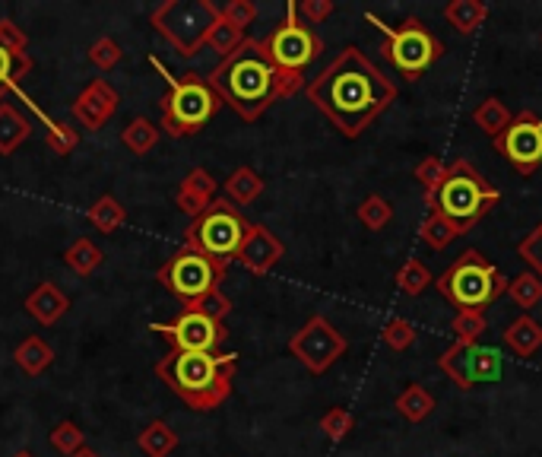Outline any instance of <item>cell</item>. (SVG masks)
Segmentation results:
<instances>
[{
	"label": "cell",
	"instance_id": "12",
	"mask_svg": "<svg viewBox=\"0 0 542 457\" xmlns=\"http://www.w3.org/2000/svg\"><path fill=\"white\" fill-rule=\"evenodd\" d=\"M349 350V340L336 331L324 315H311L289 340V353L305 365L311 375H324L333 362H340Z\"/></svg>",
	"mask_w": 542,
	"mask_h": 457
},
{
	"label": "cell",
	"instance_id": "7",
	"mask_svg": "<svg viewBox=\"0 0 542 457\" xmlns=\"http://www.w3.org/2000/svg\"><path fill=\"white\" fill-rule=\"evenodd\" d=\"M219 20V7L213 0H162L149 13V23L172 45L181 58H194L200 48H207V35Z\"/></svg>",
	"mask_w": 542,
	"mask_h": 457
},
{
	"label": "cell",
	"instance_id": "33",
	"mask_svg": "<svg viewBox=\"0 0 542 457\" xmlns=\"http://www.w3.org/2000/svg\"><path fill=\"white\" fill-rule=\"evenodd\" d=\"M432 283H435L432 270H428L425 261H419V258H406L397 270V289L403 296H422Z\"/></svg>",
	"mask_w": 542,
	"mask_h": 457
},
{
	"label": "cell",
	"instance_id": "35",
	"mask_svg": "<svg viewBox=\"0 0 542 457\" xmlns=\"http://www.w3.org/2000/svg\"><path fill=\"white\" fill-rule=\"evenodd\" d=\"M508 296L514 299V305L530 312V308H536L542 302V277H536L533 270L517 273V277H511V283H508Z\"/></svg>",
	"mask_w": 542,
	"mask_h": 457
},
{
	"label": "cell",
	"instance_id": "14",
	"mask_svg": "<svg viewBox=\"0 0 542 457\" xmlns=\"http://www.w3.org/2000/svg\"><path fill=\"white\" fill-rule=\"evenodd\" d=\"M492 143L520 175H533L542 166V118L527 108V112L514 115L508 131Z\"/></svg>",
	"mask_w": 542,
	"mask_h": 457
},
{
	"label": "cell",
	"instance_id": "3",
	"mask_svg": "<svg viewBox=\"0 0 542 457\" xmlns=\"http://www.w3.org/2000/svg\"><path fill=\"white\" fill-rule=\"evenodd\" d=\"M238 353H178L172 350L156 362V375L191 410L210 413L232 397Z\"/></svg>",
	"mask_w": 542,
	"mask_h": 457
},
{
	"label": "cell",
	"instance_id": "46",
	"mask_svg": "<svg viewBox=\"0 0 542 457\" xmlns=\"http://www.w3.org/2000/svg\"><path fill=\"white\" fill-rule=\"evenodd\" d=\"M0 45L10 48L13 54H20V58H26V54H29V35L23 32V26H16L13 20H7V16H0Z\"/></svg>",
	"mask_w": 542,
	"mask_h": 457
},
{
	"label": "cell",
	"instance_id": "32",
	"mask_svg": "<svg viewBox=\"0 0 542 457\" xmlns=\"http://www.w3.org/2000/svg\"><path fill=\"white\" fill-rule=\"evenodd\" d=\"M29 70H32L29 54H26V58H20V54H13L10 48L0 45V105H4L10 89H16V86H20V80L29 77Z\"/></svg>",
	"mask_w": 542,
	"mask_h": 457
},
{
	"label": "cell",
	"instance_id": "17",
	"mask_svg": "<svg viewBox=\"0 0 542 457\" xmlns=\"http://www.w3.org/2000/svg\"><path fill=\"white\" fill-rule=\"evenodd\" d=\"M216 178L207 169H191L188 175L181 178V185L175 191V204L181 213H188L191 219H197L203 210H207L213 200H216Z\"/></svg>",
	"mask_w": 542,
	"mask_h": 457
},
{
	"label": "cell",
	"instance_id": "29",
	"mask_svg": "<svg viewBox=\"0 0 542 457\" xmlns=\"http://www.w3.org/2000/svg\"><path fill=\"white\" fill-rule=\"evenodd\" d=\"M86 219L92 223V229H99V232L108 235V232H118V229L124 226L127 210H124V204H121L115 194H102L96 204L89 207Z\"/></svg>",
	"mask_w": 542,
	"mask_h": 457
},
{
	"label": "cell",
	"instance_id": "45",
	"mask_svg": "<svg viewBox=\"0 0 542 457\" xmlns=\"http://www.w3.org/2000/svg\"><path fill=\"white\" fill-rule=\"evenodd\" d=\"M219 16L226 23H232V26H238L241 32H245L257 20V7L251 4V0H229L226 7H219Z\"/></svg>",
	"mask_w": 542,
	"mask_h": 457
},
{
	"label": "cell",
	"instance_id": "2",
	"mask_svg": "<svg viewBox=\"0 0 542 457\" xmlns=\"http://www.w3.org/2000/svg\"><path fill=\"white\" fill-rule=\"evenodd\" d=\"M207 80L216 89L222 105H229L245 121H257L273 102L289 99L298 89L308 86L302 73L276 70L264 48V39H245V45L229 54V58H222V64Z\"/></svg>",
	"mask_w": 542,
	"mask_h": 457
},
{
	"label": "cell",
	"instance_id": "18",
	"mask_svg": "<svg viewBox=\"0 0 542 457\" xmlns=\"http://www.w3.org/2000/svg\"><path fill=\"white\" fill-rule=\"evenodd\" d=\"M67 308H70V299L54 283H39L26 296V312L45 327L58 324L67 315Z\"/></svg>",
	"mask_w": 542,
	"mask_h": 457
},
{
	"label": "cell",
	"instance_id": "1",
	"mask_svg": "<svg viewBox=\"0 0 542 457\" xmlns=\"http://www.w3.org/2000/svg\"><path fill=\"white\" fill-rule=\"evenodd\" d=\"M314 108L330 118L343 137L355 140L384 108L397 102V86L371 64L365 51L355 45L343 48L336 58L305 86Z\"/></svg>",
	"mask_w": 542,
	"mask_h": 457
},
{
	"label": "cell",
	"instance_id": "24",
	"mask_svg": "<svg viewBox=\"0 0 542 457\" xmlns=\"http://www.w3.org/2000/svg\"><path fill=\"white\" fill-rule=\"evenodd\" d=\"M397 413L406 419V423H425L428 416L435 413V394L428 391L425 385H409L397 400H394Z\"/></svg>",
	"mask_w": 542,
	"mask_h": 457
},
{
	"label": "cell",
	"instance_id": "27",
	"mask_svg": "<svg viewBox=\"0 0 542 457\" xmlns=\"http://www.w3.org/2000/svg\"><path fill=\"white\" fill-rule=\"evenodd\" d=\"M13 359H16V365H20L26 375H42L48 365L54 362V350L42 337H26L13 350Z\"/></svg>",
	"mask_w": 542,
	"mask_h": 457
},
{
	"label": "cell",
	"instance_id": "43",
	"mask_svg": "<svg viewBox=\"0 0 542 457\" xmlns=\"http://www.w3.org/2000/svg\"><path fill=\"white\" fill-rule=\"evenodd\" d=\"M413 175H416L419 185L425 188V197H428V194H438L441 181H444V175H447V166H444L438 156H425L419 166L413 169Z\"/></svg>",
	"mask_w": 542,
	"mask_h": 457
},
{
	"label": "cell",
	"instance_id": "42",
	"mask_svg": "<svg viewBox=\"0 0 542 457\" xmlns=\"http://www.w3.org/2000/svg\"><path fill=\"white\" fill-rule=\"evenodd\" d=\"M352 429H355V416L346 407H330L321 416V432L330 438V442H343Z\"/></svg>",
	"mask_w": 542,
	"mask_h": 457
},
{
	"label": "cell",
	"instance_id": "25",
	"mask_svg": "<svg viewBox=\"0 0 542 457\" xmlns=\"http://www.w3.org/2000/svg\"><path fill=\"white\" fill-rule=\"evenodd\" d=\"M137 448L146 457H168L178 448V432L165 423V419H153L140 435H137Z\"/></svg>",
	"mask_w": 542,
	"mask_h": 457
},
{
	"label": "cell",
	"instance_id": "26",
	"mask_svg": "<svg viewBox=\"0 0 542 457\" xmlns=\"http://www.w3.org/2000/svg\"><path fill=\"white\" fill-rule=\"evenodd\" d=\"M444 20L451 23L457 32L470 35L489 20V7H485L482 0H451V4L444 7Z\"/></svg>",
	"mask_w": 542,
	"mask_h": 457
},
{
	"label": "cell",
	"instance_id": "20",
	"mask_svg": "<svg viewBox=\"0 0 542 457\" xmlns=\"http://www.w3.org/2000/svg\"><path fill=\"white\" fill-rule=\"evenodd\" d=\"M29 134H32V124L20 108L10 102L0 105V156H10L20 150L29 140Z\"/></svg>",
	"mask_w": 542,
	"mask_h": 457
},
{
	"label": "cell",
	"instance_id": "51",
	"mask_svg": "<svg viewBox=\"0 0 542 457\" xmlns=\"http://www.w3.org/2000/svg\"><path fill=\"white\" fill-rule=\"evenodd\" d=\"M13 457H35V454H32V451H16Z\"/></svg>",
	"mask_w": 542,
	"mask_h": 457
},
{
	"label": "cell",
	"instance_id": "6",
	"mask_svg": "<svg viewBox=\"0 0 542 457\" xmlns=\"http://www.w3.org/2000/svg\"><path fill=\"white\" fill-rule=\"evenodd\" d=\"M153 64L165 73V67L153 58ZM168 93L162 99V131L168 137H194L207 127L216 112L222 108V99L216 96V89L210 86L207 77H197V73H188V77H168Z\"/></svg>",
	"mask_w": 542,
	"mask_h": 457
},
{
	"label": "cell",
	"instance_id": "10",
	"mask_svg": "<svg viewBox=\"0 0 542 457\" xmlns=\"http://www.w3.org/2000/svg\"><path fill=\"white\" fill-rule=\"evenodd\" d=\"M248 229H251V223L238 213V207L229 204L226 197H216L197 219H191L188 232H184V245L210 254L216 261L232 264L241 242H245Z\"/></svg>",
	"mask_w": 542,
	"mask_h": 457
},
{
	"label": "cell",
	"instance_id": "38",
	"mask_svg": "<svg viewBox=\"0 0 542 457\" xmlns=\"http://www.w3.org/2000/svg\"><path fill=\"white\" fill-rule=\"evenodd\" d=\"M381 340L390 346L394 353H406L409 346L416 343V324L409 321V318H390L384 327H381Z\"/></svg>",
	"mask_w": 542,
	"mask_h": 457
},
{
	"label": "cell",
	"instance_id": "13",
	"mask_svg": "<svg viewBox=\"0 0 542 457\" xmlns=\"http://www.w3.org/2000/svg\"><path fill=\"white\" fill-rule=\"evenodd\" d=\"M153 331H159L178 353H219V346L229 340L226 321H216L194 308H181L178 318L153 324Z\"/></svg>",
	"mask_w": 542,
	"mask_h": 457
},
{
	"label": "cell",
	"instance_id": "11",
	"mask_svg": "<svg viewBox=\"0 0 542 457\" xmlns=\"http://www.w3.org/2000/svg\"><path fill=\"white\" fill-rule=\"evenodd\" d=\"M264 48H267V54H270V61L276 64V70H283V73H302V77H305V70L314 64L317 54L324 51V42H321V35H317L308 23H302L295 0H289L286 20L267 35Z\"/></svg>",
	"mask_w": 542,
	"mask_h": 457
},
{
	"label": "cell",
	"instance_id": "23",
	"mask_svg": "<svg viewBox=\"0 0 542 457\" xmlns=\"http://www.w3.org/2000/svg\"><path fill=\"white\" fill-rule=\"evenodd\" d=\"M264 178H260L251 166H238L229 178H226V200L229 204H254V200L264 194Z\"/></svg>",
	"mask_w": 542,
	"mask_h": 457
},
{
	"label": "cell",
	"instance_id": "50",
	"mask_svg": "<svg viewBox=\"0 0 542 457\" xmlns=\"http://www.w3.org/2000/svg\"><path fill=\"white\" fill-rule=\"evenodd\" d=\"M70 457H99L96 451H92V448H80L77 454H70Z\"/></svg>",
	"mask_w": 542,
	"mask_h": 457
},
{
	"label": "cell",
	"instance_id": "36",
	"mask_svg": "<svg viewBox=\"0 0 542 457\" xmlns=\"http://www.w3.org/2000/svg\"><path fill=\"white\" fill-rule=\"evenodd\" d=\"M241 45H245V32L219 16V20L213 23V29H210V35H207V48L222 54V58H229V54H235Z\"/></svg>",
	"mask_w": 542,
	"mask_h": 457
},
{
	"label": "cell",
	"instance_id": "34",
	"mask_svg": "<svg viewBox=\"0 0 542 457\" xmlns=\"http://www.w3.org/2000/svg\"><path fill=\"white\" fill-rule=\"evenodd\" d=\"M355 216H359V223L371 232H381L384 226H390V219H394V207H390V200L381 197V194H368L359 210H355Z\"/></svg>",
	"mask_w": 542,
	"mask_h": 457
},
{
	"label": "cell",
	"instance_id": "41",
	"mask_svg": "<svg viewBox=\"0 0 542 457\" xmlns=\"http://www.w3.org/2000/svg\"><path fill=\"white\" fill-rule=\"evenodd\" d=\"M51 445L58 448L64 457L77 454L80 448H86V435L77 423H70V419H64V423H58L51 429Z\"/></svg>",
	"mask_w": 542,
	"mask_h": 457
},
{
	"label": "cell",
	"instance_id": "48",
	"mask_svg": "<svg viewBox=\"0 0 542 457\" xmlns=\"http://www.w3.org/2000/svg\"><path fill=\"white\" fill-rule=\"evenodd\" d=\"M295 7H298V16H302V23H308V26H321L336 10L333 0H302V4L295 0Z\"/></svg>",
	"mask_w": 542,
	"mask_h": 457
},
{
	"label": "cell",
	"instance_id": "44",
	"mask_svg": "<svg viewBox=\"0 0 542 457\" xmlns=\"http://www.w3.org/2000/svg\"><path fill=\"white\" fill-rule=\"evenodd\" d=\"M121 45L111 39V35H102V39H96L89 45V61L96 64L99 70H111L121 64Z\"/></svg>",
	"mask_w": 542,
	"mask_h": 457
},
{
	"label": "cell",
	"instance_id": "4",
	"mask_svg": "<svg viewBox=\"0 0 542 457\" xmlns=\"http://www.w3.org/2000/svg\"><path fill=\"white\" fill-rule=\"evenodd\" d=\"M498 200H501V191L482 178V172L473 166V162L454 159L451 166H447V175L441 181L438 194H428L425 204H428V213L438 210L466 235L498 204Z\"/></svg>",
	"mask_w": 542,
	"mask_h": 457
},
{
	"label": "cell",
	"instance_id": "21",
	"mask_svg": "<svg viewBox=\"0 0 542 457\" xmlns=\"http://www.w3.org/2000/svg\"><path fill=\"white\" fill-rule=\"evenodd\" d=\"M501 340H504V346H508L514 356L530 359V356L539 350V346H542V324L533 321L530 315H523V318H517V321L508 324V331L501 334Z\"/></svg>",
	"mask_w": 542,
	"mask_h": 457
},
{
	"label": "cell",
	"instance_id": "15",
	"mask_svg": "<svg viewBox=\"0 0 542 457\" xmlns=\"http://www.w3.org/2000/svg\"><path fill=\"white\" fill-rule=\"evenodd\" d=\"M118 102L121 99L115 93V86L96 77L77 99H73V118H77V124L86 127V131H102V127L115 118Z\"/></svg>",
	"mask_w": 542,
	"mask_h": 457
},
{
	"label": "cell",
	"instance_id": "19",
	"mask_svg": "<svg viewBox=\"0 0 542 457\" xmlns=\"http://www.w3.org/2000/svg\"><path fill=\"white\" fill-rule=\"evenodd\" d=\"M438 369L454 381L460 391H473L476 381V365H473V346L470 343H451L447 350L438 356Z\"/></svg>",
	"mask_w": 542,
	"mask_h": 457
},
{
	"label": "cell",
	"instance_id": "30",
	"mask_svg": "<svg viewBox=\"0 0 542 457\" xmlns=\"http://www.w3.org/2000/svg\"><path fill=\"white\" fill-rule=\"evenodd\" d=\"M460 235H463V232H460L447 216H441L438 210H435V213H428V216H425V223L419 226V239H422L428 248H435V251L451 248V245L460 239Z\"/></svg>",
	"mask_w": 542,
	"mask_h": 457
},
{
	"label": "cell",
	"instance_id": "16",
	"mask_svg": "<svg viewBox=\"0 0 542 457\" xmlns=\"http://www.w3.org/2000/svg\"><path fill=\"white\" fill-rule=\"evenodd\" d=\"M283 254H286L283 242H279L267 226L251 223L245 242H241V248L235 254V261L245 270H251L254 277H264V273H270L279 261H283Z\"/></svg>",
	"mask_w": 542,
	"mask_h": 457
},
{
	"label": "cell",
	"instance_id": "47",
	"mask_svg": "<svg viewBox=\"0 0 542 457\" xmlns=\"http://www.w3.org/2000/svg\"><path fill=\"white\" fill-rule=\"evenodd\" d=\"M517 254L530 264V270L536 273V277H542V223L517 245Z\"/></svg>",
	"mask_w": 542,
	"mask_h": 457
},
{
	"label": "cell",
	"instance_id": "37",
	"mask_svg": "<svg viewBox=\"0 0 542 457\" xmlns=\"http://www.w3.org/2000/svg\"><path fill=\"white\" fill-rule=\"evenodd\" d=\"M451 331L457 343H470L476 346L479 337L489 331V321H485V312H457L451 321Z\"/></svg>",
	"mask_w": 542,
	"mask_h": 457
},
{
	"label": "cell",
	"instance_id": "22",
	"mask_svg": "<svg viewBox=\"0 0 542 457\" xmlns=\"http://www.w3.org/2000/svg\"><path fill=\"white\" fill-rule=\"evenodd\" d=\"M511 121H514V115H511V108L504 105L498 96H489V99H482L476 108H473V124L479 127V131L485 134V137H501L504 131L511 127Z\"/></svg>",
	"mask_w": 542,
	"mask_h": 457
},
{
	"label": "cell",
	"instance_id": "39",
	"mask_svg": "<svg viewBox=\"0 0 542 457\" xmlns=\"http://www.w3.org/2000/svg\"><path fill=\"white\" fill-rule=\"evenodd\" d=\"M473 365H476V381H498L504 372V356L495 350V346H473Z\"/></svg>",
	"mask_w": 542,
	"mask_h": 457
},
{
	"label": "cell",
	"instance_id": "40",
	"mask_svg": "<svg viewBox=\"0 0 542 457\" xmlns=\"http://www.w3.org/2000/svg\"><path fill=\"white\" fill-rule=\"evenodd\" d=\"M48 150L51 153H58V156H70L73 150L80 146V134H77V127L67 124V121H48Z\"/></svg>",
	"mask_w": 542,
	"mask_h": 457
},
{
	"label": "cell",
	"instance_id": "5",
	"mask_svg": "<svg viewBox=\"0 0 542 457\" xmlns=\"http://www.w3.org/2000/svg\"><path fill=\"white\" fill-rule=\"evenodd\" d=\"M508 283L511 277H504L476 248H466L460 258L441 273V280H435L438 292L457 312H485V308L508 292Z\"/></svg>",
	"mask_w": 542,
	"mask_h": 457
},
{
	"label": "cell",
	"instance_id": "8",
	"mask_svg": "<svg viewBox=\"0 0 542 457\" xmlns=\"http://www.w3.org/2000/svg\"><path fill=\"white\" fill-rule=\"evenodd\" d=\"M365 20L384 32V58L394 64V70L409 83H416L444 54V45L438 42V35L422 20H406L403 26H387L375 13H365Z\"/></svg>",
	"mask_w": 542,
	"mask_h": 457
},
{
	"label": "cell",
	"instance_id": "9",
	"mask_svg": "<svg viewBox=\"0 0 542 457\" xmlns=\"http://www.w3.org/2000/svg\"><path fill=\"white\" fill-rule=\"evenodd\" d=\"M226 273H229L226 261H216L210 254L181 245L172 258L159 267L156 280L172 292L184 308H191L200 299H207L210 292H216L219 283L226 280Z\"/></svg>",
	"mask_w": 542,
	"mask_h": 457
},
{
	"label": "cell",
	"instance_id": "49",
	"mask_svg": "<svg viewBox=\"0 0 542 457\" xmlns=\"http://www.w3.org/2000/svg\"><path fill=\"white\" fill-rule=\"evenodd\" d=\"M194 312H203V315H210V318H216V321H226V315L232 312V302H229V296L222 289H216V292H210L207 299H200L197 305H191Z\"/></svg>",
	"mask_w": 542,
	"mask_h": 457
},
{
	"label": "cell",
	"instance_id": "31",
	"mask_svg": "<svg viewBox=\"0 0 542 457\" xmlns=\"http://www.w3.org/2000/svg\"><path fill=\"white\" fill-rule=\"evenodd\" d=\"M105 261V251L92 242V239H77L67 251H64V264L80 273V277H89V273H96Z\"/></svg>",
	"mask_w": 542,
	"mask_h": 457
},
{
	"label": "cell",
	"instance_id": "28",
	"mask_svg": "<svg viewBox=\"0 0 542 457\" xmlns=\"http://www.w3.org/2000/svg\"><path fill=\"white\" fill-rule=\"evenodd\" d=\"M159 137H162V127L156 121H149V118H134L121 131L124 150H130L134 156H146L159 143Z\"/></svg>",
	"mask_w": 542,
	"mask_h": 457
}]
</instances>
